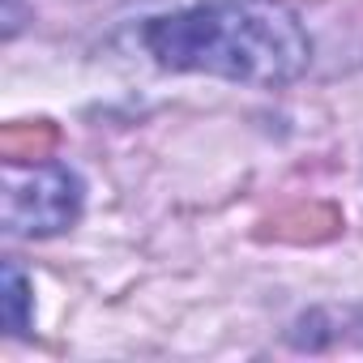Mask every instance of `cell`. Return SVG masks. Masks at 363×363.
Masks as SVG:
<instances>
[{
  "mask_svg": "<svg viewBox=\"0 0 363 363\" xmlns=\"http://www.w3.org/2000/svg\"><path fill=\"white\" fill-rule=\"evenodd\" d=\"M145 48L162 69L214 73L248 86L295 82L312 60V39L278 0H210V5L154 18Z\"/></svg>",
  "mask_w": 363,
  "mask_h": 363,
  "instance_id": "6da1fadb",
  "label": "cell"
},
{
  "mask_svg": "<svg viewBox=\"0 0 363 363\" xmlns=\"http://www.w3.org/2000/svg\"><path fill=\"white\" fill-rule=\"evenodd\" d=\"M82 214V179L60 162H5V231L56 235Z\"/></svg>",
  "mask_w": 363,
  "mask_h": 363,
  "instance_id": "7a4b0ae2",
  "label": "cell"
},
{
  "mask_svg": "<svg viewBox=\"0 0 363 363\" xmlns=\"http://www.w3.org/2000/svg\"><path fill=\"white\" fill-rule=\"evenodd\" d=\"M56 145H60V133L48 120L9 124L5 133H0V158L5 162H43V158H52Z\"/></svg>",
  "mask_w": 363,
  "mask_h": 363,
  "instance_id": "3957f363",
  "label": "cell"
},
{
  "mask_svg": "<svg viewBox=\"0 0 363 363\" xmlns=\"http://www.w3.org/2000/svg\"><path fill=\"white\" fill-rule=\"evenodd\" d=\"M274 231V240H291V244H316V240H329L337 227H342V218H337V210L333 206H299V210H286V214H278L274 223H269Z\"/></svg>",
  "mask_w": 363,
  "mask_h": 363,
  "instance_id": "277c9868",
  "label": "cell"
},
{
  "mask_svg": "<svg viewBox=\"0 0 363 363\" xmlns=\"http://www.w3.org/2000/svg\"><path fill=\"white\" fill-rule=\"evenodd\" d=\"M5 320H9V333H22L26 329V278L18 265H5Z\"/></svg>",
  "mask_w": 363,
  "mask_h": 363,
  "instance_id": "5b68a950",
  "label": "cell"
}]
</instances>
